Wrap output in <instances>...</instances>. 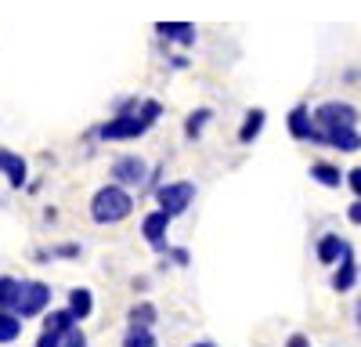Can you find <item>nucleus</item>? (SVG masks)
<instances>
[{
	"label": "nucleus",
	"instance_id": "obj_5",
	"mask_svg": "<svg viewBox=\"0 0 361 347\" xmlns=\"http://www.w3.org/2000/svg\"><path fill=\"white\" fill-rule=\"evenodd\" d=\"M47 308H51V286H47V282H37V279L22 282V293H18L15 311H18L22 318H37V315H44Z\"/></svg>",
	"mask_w": 361,
	"mask_h": 347
},
{
	"label": "nucleus",
	"instance_id": "obj_2",
	"mask_svg": "<svg viewBox=\"0 0 361 347\" xmlns=\"http://www.w3.org/2000/svg\"><path fill=\"white\" fill-rule=\"evenodd\" d=\"M134 214V195L123 188V185H105L94 192V199H90V221L94 224H119L127 221Z\"/></svg>",
	"mask_w": 361,
	"mask_h": 347
},
{
	"label": "nucleus",
	"instance_id": "obj_12",
	"mask_svg": "<svg viewBox=\"0 0 361 347\" xmlns=\"http://www.w3.org/2000/svg\"><path fill=\"white\" fill-rule=\"evenodd\" d=\"M347 250H350V243H347V239H340L336 231L322 236V239H318V246H314V253H318L322 264H340V257H343Z\"/></svg>",
	"mask_w": 361,
	"mask_h": 347
},
{
	"label": "nucleus",
	"instance_id": "obj_15",
	"mask_svg": "<svg viewBox=\"0 0 361 347\" xmlns=\"http://www.w3.org/2000/svg\"><path fill=\"white\" fill-rule=\"evenodd\" d=\"M264 123H267V112L257 105V109H250L246 116H243V127H238V141L243 145H253L260 134H264Z\"/></svg>",
	"mask_w": 361,
	"mask_h": 347
},
{
	"label": "nucleus",
	"instance_id": "obj_11",
	"mask_svg": "<svg viewBox=\"0 0 361 347\" xmlns=\"http://www.w3.org/2000/svg\"><path fill=\"white\" fill-rule=\"evenodd\" d=\"M156 33H159L166 44H180V47H192L195 37H199L192 22H159V25H156Z\"/></svg>",
	"mask_w": 361,
	"mask_h": 347
},
{
	"label": "nucleus",
	"instance_id": "obj_23",
	"mask_svg": "<svg viewBox=\"0 0 361 347\" xmlns=\"http://www.w3.org/2000/svg\"><path fill=\"white\" fill-rule=\"evenodd\" d=\"M62 343H66V336L62 333H51V329H44L40 340H37V347H62Z\"/></svg>",
	"mask_w": 361,
	"mask_h": 347
},
{
	"label": "nucleus",
	"instance_id": "obj_17",
	"mask_svg": "<svg viewBox=\"0 0 361 347\" xmlns=\"http://www.w3.org/2000/svg\"><path fill=\"white\" fill-rule=\"evenodd\" d=\"M76 326H80V322H76V315H73L69 308L47 311V318H44V329H51V333H62V336H69Z\"/></svg>",
	"mask_w": 361,
	"mask_h": 347
},
{
	"label": "nucleus",
	"instance_id": "obj_3",
	"mask_svg": "<svg viewBox=\"0 0 361 347\" xmlns=\"http://www.w3.org/2000/svg\"><path fill=\"white\" fill-rule=\"evenodd\" d=\"M314 127L318 130H343V127H357V109L350 102H322L314 109Z\"/></svg>",
	"mask_w": 361,
	"mask_h": 347
},
{
	"label": "nucleus",
	"instance_id": "obj_18",
	"mask_svg": "<svg viewBox=\"0 0 361 347\" xmlns=\"http://www.w3.org/2000/svg\"><path fill=\"white\" fill-rule=\"evenodd\" d=\"M22 322L25 318L18 311H0V343H15L22 336Z\"/></svg>",
	"mask_w": 361,
	"mask_h": 347
},
{
	"label": "nucleus",
	"instance_id": "obj_16",
	"mask_svg": "<svg viewBox=\"0 0 361 347\" xmlns=\"http://www.w3.org/2000/svg\"><path fill=\"white\" fill-rule=\"evenodd\" d=\"M69 311L76 315V322L90 318V311H94V293H90L87 286H76V289H69Z\"/></svg>",
	"mask_w": 361,
	"mask_h": 347
},
{
	"label": "nucleus",
	"instance_id": "obj_1",
	"mask_svg": "<svg viewBox=\"0 0 361 347\" xmlns=\"http://www.w3.org/2000/svg\"><path fill=\"white\" fill-rule=\"evenodd\" d=\"M159 116H163V105L148 98L134 112H116L109 123L98 127V138L102 141H130V138H141V134L152 130V123L159 120Z\"/></svg>",
	"mask_w": 361,
	"mask_h": 347
},
{
	"label": "nucleus",
	"instance_id": "obj_14",
	"mask_svg": "<svg viewBox=\"0 0 361 347\" xmlns=\"http://www.w3.org/2000/svg\"><path fill=\"white\" fill-rule=\"evenodd\" d=\"M311 181H318V185H325V188H340V185H347V174H343L336 163L318 159V163H311Z\"/></svg>",
	"mask_w": 361,
	"mask_h": 347
},
{
	"label": "nucleus",
	"instance_id": "obj_26",
	"mask_svg": "<svg viewBox=\"0 0 361 347\" xmlns=\"http://www.w3.org/2000/svg\"><path fill=\"white\" fill-rule=\"evenodd\" d=\"M347 221H350V224H361V199H357L354 207L347 210Z\"/></svg>",
	"mask_w": 361,
	"mask_h": 347
},
{
	"label": "nucleus",
	"instance_id": "obj_13",
	"mask_svg": "<svg viewBox=\"0 0 361 347\" xmlns=\"http://www.w3.org/2000/svg\"><path fill=\"white\" fill-rule=\"evenodd\" d=\"M354 282H357V260H354V250H347L340 257L336 275H333V289L336 293H347V289H354Z\"/></svg>",
	"mask_w": 361,
	"mask_h": 347
},
{
	"label": "nucleus",
	"instance_id": "obj_7",
	"mask_svg": "<svg viewBox=\"0 0 361 347\" xmlns=\"http://www.w3.org/2000/svg\"><path fill=\"white\" fill-rule=\"evenodd\" d=\"M170 214L166 210H152L145 221H141V236L148 239V246L152 250H159V253H166L170 246H166V231H170Z\"/></svg>",
	"mask_w": 361,
	"mask_h": 347
},
{
	"label": "nucleus",
	"instance_id": "obj_24",
	"mask_svg": "<svg viewBox=\"0 0 361 347\" xmlns=\"http://www.w3.org/2000/svg\"><path fill=\"white\" fill-rule=\"evenodd\" d=\"M347 185H350V192L361 199V166H354V170L347 174Z\"/></svg>",
	"mask_w": 361,
	"mask_h": 347
},
{
	"label": "nucleus",
	"instance_id": "obj_21",
	"mask_svg": "<svg viewBox=\"0 0 361 347\" xmlns=\"http://www.w3.org/2000/svg\"><path fill=\"white\" fill-rule=\"evenodd\" d=\"M130 326H141V329H152L156 326V308L152 304H148V300H141V304H134L130 308Z\"/></svg>",
	"mask_w": 361,
	"mask_h": 347
},
{
	"label": "nucleus",
	"instance_id": "obj_6",
	"mask_svg": "<svg viewBox=\"0 0 361 347\" xmlns=\"http://www.w3.org/2000/svg\"><path fill=\"white\" fill-rule=\"evenodd\" d=\"M112 181L123 185V188H134V185H145L148 181V166L141 156H123L112 163Z\"/></svg>",
	"mask_w": 361,
	"mask_h": 347
},
{
	"label": "nucleus",
	"instance_id": "obj_28",
	"mask_svg": "<svg viewBox=\"0 0 361 347\" xmlns=\"http://www.w3.org/2000/svg\"><path fill=\"white\" fill-rule=\"evenodd\" d=\"M286 347H311V340L296 333V336H289V343H286Z\"/></svg>",
	"mask_w": 361,
	"mask_h": 347
},
{
	"label": "nucleus",
	"instance_id": "obj_8",
	"mask_svg": "<svg viewBox=\"0 0 361 347\" xmlns=\"http://www.w3.org/2000/svg\"><path fill=\"white\" fill-rule=\"evenodd\" d=\"M311 141L333 145V149H340V152H357V149H361V134H357V127H343V130H314Z\"/></svg>",
	"mask_w": 361,
	"mask_h": 347
},
{
	"label": "nucleus",
	"instance_id": "obj_22",
	"mask_svg": "<svg viewBox=\"0 0 361 347\" xmlns=\"http://www.w3.org/2000/svg\"><path fill=\"white\" fill-rule=\"evenodd\" d=\"M123 347H159V343H156V333H152V329L130 326L127 336H123Z\"/></svg>",
	"mask_w": 361,
	"mask_h": 347
},
{
	"label": "nucleus",
	"instance_id": "obj_27",
	"mask_svg": "<svg viewBox=\"0 0 361 347\" xmlns=\"http://www.w3.org/2000/svg\"><path fill=\"white\" fill-rule=\"evenodd\" d=\"M80 253V246H58L54 250V257H76Z\"/></svg>",
	"mask_w": 361,
	"mask_h": 347
},
{
	"label": "nucleus",
	"instance_id": "obj_20",
	"mask_svg": "<svg viewBox=\"0 0 361 347\" xmlns=\"http://www.w3.org/2000/svg\"><path fill=\"white\" fill-rule=\"evenodd\" d=\"M209 120H214V109H206V105H202V109H195V112H188V120H185V138H188V141H195Z\"/></svg>",
	"mask_w": 361,
	"mask_h": 347
},
{
	"label": "nucleus",
	"instance_id": "obj_9",
	"mask_svg": "<svg viewBox=\"0 0 361 347\" xmlns=\"http://www.w3.org/2000/svg\"><path fill=\"white\" fill-rule=\"evenodd\" d=\"M286 123H289V134L296 138V141H311L314 138V112L307 109V105H293L289 109V116H286Z\"/></svg>",
	"mask_w": 361,
	"mask_h": 347
},
{
	"label": "nucleus",
	"instance_id": "obj_19",
	"mask_svg": "<svg viewBox=\"0 0 361 347\" xmlns=\"http://www.w3.org/2000/svg\"><path fill=\"white\" fill-rule=\"evenodd\" d=\"M18 293H22V282L11 275H0V311H15Z\"/></svg>",
	"mask_w": 361,
	"mask_h": 347
},
{
	"label": "nucleus",
	"instance_id": "obj_4",
	"mask_svg": "<svg viewBox=\"0 0 361 347\" xmlns=\"http://www.w3.org/2000/svg\"><path fill=\"white\" fill-rule=\"evenodd\" d=\"M192 199H195V185L192 181H166L156 188V202H159V210H166L170 217H180L188 207H192Z\"/></svg>",
	"mask_w": 361,
	"mask_h": 347
},
{
	"label": "nucleus",
	"instance_id": "obj_29",
	"mask_svg": "<svg viewBox=\"0 0 361 347\" xmlns=\"http://www.w3.org/2000/svg\"><path fill=\"white\" fill-rule=\"evenodd\" d=\"M173 260H177V264H188V250H166Z\"/></svg>",
	"mask_w": 361,
	"mask_h": 347
},
{
	"label": "nucleus",
	"instance_id": "obj_31",
	"mask_svg": "<svg viewBox=\"0 0 361 347\" xmlns=\"http://www.w3.org/2000/svg\"><path fill=\"white\" fill-rule=\"evenodd\" d=\"M192 347H217V343H209V340H199V343H192Z\"/></svg>",
	"mask_w": 361,
	"mask_h": 347
},
{
	"label": "nucleus",
	"instance_id": "obj_25",
	"mask_svg": "<svg viewBox=\"0 0 361 347\" xmlns=\"http://www.w3.org/2000/svg\"><path fill=\"white\" fill-rule=\"evenodd\" d=\"M62 347H87V336H83L80 329H73V333L66 336V343H62Z\"/></svg>",
	"mask_w": 361,
	"mask_h": 347
},
{
	"label": "nucleus",
	"instance_id": "obj_30",
	"mask_svg": "<svg viewBox=\"0 0 361 347\" xmlns=\"http://www.w3.org/2000/svg\"><path fill=\"white\" fill-rule=\"evenodd\" d=\"M354 318H357V329H361V300H357V308H354Z\"/></svg>",
	"mask_w": 361,
	"mask_h": 347
},
{
	"label": "nucleus",
	"instance_id": "obj_10",
	"mask_svg": "<svg viewBox=\"0 0 361 347\" xmlns=\"http://www.w3.org/2000/svg\"><path fill=\"white\" fill-rule=\"evenodd\" d=\"M0 174L8 178L11 188H22V185L29 181V166H25V159H22L18 152H11V149H0Z\"/></svg>",
	"mask_w": 361,
	"mask_h": 347
}]
</instances>
